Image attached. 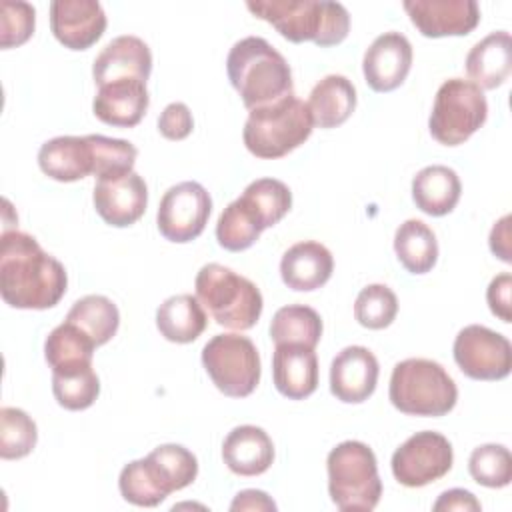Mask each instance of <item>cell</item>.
<instances>
[{
    "label": "cell",
    "mask_w": 512,
    "mask_h": 512,
    "mask_svg": "<svg viewBox=\"0 0 512 512\" xmlns=\"http://www.w3.org/2000/svg\"><path fill=\"white\" fill-rule=\"evenodd\" d=\"M460 192L458 174L444 164L426 166L412 180V200L428 216L450 214L460 200Z\"/></svg>",
    "instance_id": "cell-26"
},
{
    "label": "cell",
    "mask_w": 512,
    "mask_h": 512,
    "mask_svg": "<svg viewBox=\"0 0 512 512\" xmlns=\"http://www.w3.org/2000/svg\"><path fill=\"white\" fill-rule=\"evenodd\" d=\"M36 10L28 2L4 0L0 4V44L4 50L24 44L34 34Z\"/></svg>",
    "instance_id": "cell-40"
},
{
    "label": "cell",
    "mask_w": 512,
    "mask_h": 512,
    "mask_svg": "<svg viewBox=\"0 0 512 512\" xmlns=\"http://www.w3.org/2000/svg\"><path fill=\"white\" fill-rule=\"evenodd\" d=\"M466 74L480 90H494L506 82L512 68V40L498 30L476 42L466 56Z\"/></svg>",
    "instance_id": "cell-25"
},
{
    "label": "cell",
    "mask_w": 512,
    "mask_h": 512,
    "mask_svg": "<svg viewBox=\"0 0 512 512\" xmlns=\"http://www.w3.org/2000/svg\"><path fill=\"white\" fill-rule=\"evenodd\" d=\"M270 338L274 344H300L316 348L322 338L320 314L304 304H288L276 310L270 322Z\"/></svg>",
    "instance_id": "cell-31"
},
{
    "label": "cell",
    "mask_w": 512,
    "mask_h": 512,
    "mask_svg": "<svg viewBox=\"0 0 512 512\" xmlns=\"http://www.w3.org/2000/svg\"><path fill=\"white\" fill-rule=\"evenodd\" d=\"M152 72V52L148 44L138 36H118L110 40L96 56L92 76L96 86H104L114 80L136 78L148 80Z\"/></svg>",
    "instance_id": "cell-19"
},
{
    "label": "cell",
    "mask_w": 512,
    "mask_h": 512,
    "mask_svg": "<svg viewBox=\"0 0 512 512\" xmlns=\"http://www.w3.org/2000/svg\"><path fill=\"white\" fill-rule=\"evenodd\" d=\"M50 28L66 48L86 50L104 34L106 14L96 0H54L50 4Z\"/></svg>",
    "instance_id": "cell-16"
},
{
    "label": "cell",
    "mask_w": 512,
    "mask_h": 512,
    "mask_svg": "<svg viewBox=\"0 0 512 512\" xmlns=\"http://www.w3.org/2000/svg\"><path fill=\"white\" fill-rule=\"evenodd\" d=\"M68 276L60 260L26 232L4 230L0 238V294L20 310H46L66 294Z\"/></svg>",
    "instance_id": "cell-1"
},
{
    "label": "cell",
    "mask_w": 512,
    "mask_h": 512,
    "mask_svg": "<svg viewBox=\"0 0 512 512\" xmlns=\"http://www.w3.org/2000/svg\"><path fill=\"white\" fill-rule=\"evenodd\" d=\"M246 8L294 44L314 42L326 48L340 44L350 30V14L340 2L248 0Z\"/></svg>",
    "instance_id": "cell-3"
},
{
    "label": "cell",
    "mask_w": 512,
    "mask_h": 512,
    "mask_svg": "<svg viewBox=\"0 0 512 512\" xmlns=\"http://www.w3.org/2000/svg\"><path fill=\"white\" fill-rule=\"evenodd\" d=\"M454 452L448 438L434 430L412 434L392 454V474L408 488H422L446 476L452 468Z\"/></svg>",
    "instance_id": "cell-11"
},
{
    "label": "cell",
    "mask_w": 512,
    "mask_h": 512,
    "mask_svg": "<svg viewBox=\"0 0 512 512\" xmlns=\"http://www.w3.org/2000/svg\"><path fill=\"white\" fill-rule=\"evenodd\" d=\"M226 72L248 110L292 94L290 64L260 36H246L230 48Z\"/></svg>",
    "instance_id": "cell-2"
},
{
    "label": "cell",
    "mask_w": 512,
    "mask_h": 512,
    "mask_svg": "<svg viewBox=\"0 0 512 512\" xmlns=\"http://www.w3.org/2000/svg\"><path fill=\"white\" fill-rule=\"evenodd\" d=\"M488 116L484 92L470 80L450 78L436 92L428 128L434 140L444 146L466 142Z\"/></svg>",
    "instance_id": "cell-9"
},
{
    "label": "cell",
    "mask_w": 512,
    "mask_h": 512,
    "mask_svg": "<svg viewBox=\"0 0 512 512\" xmlns=\"http://www.w3.org/2000/svg\"><path fill=\"white\" fill-rule=\"evenodd\" d=\"M314 130L308 104L288 94L272 104L252 108L244 124V146L256 158H282L304 144Z\"/></svg>",
    "instance_id": "cell-5"
},
{
    "label": "cell",
    "mask_w": 512,
    "mask_h": 512,
    "mask_svg": "<svg viewBox=\"0 0 512 512\" xmlns=\"http://www.w3.org/2000/svg\"><path fill=\"white\" fill-rule=\"evenodd\" d=\"M398 314V298L386 284H368L354 302V318L360 326L382 330L394 322Z\"/></svg>",
    "instance_id": "cell-37"
},
{
    "label": "cell",
    "mask_w": 512,
    "mask_h": 512,
    "mask_svg": "<svg viewBox=\"0 0 512 512\" xmlns=\"http://www.w3.org/2000/svg\"><path fill=\"white\" fill-rule=\"evenodd\" d=\"M150 104L148 88L144 80L124 78L98 86L92 102V110L98 120L116 128L136 126Z\"/></svg>",
    "instance_id": "cell-20"
},
{
    "label": "cell",
    "mask_w": 512,
    "mask_h": 512,
    "mask_svg": "<svg viewBox=\"0 0 512 512\" xmlns=\"http://www.w3.org/2000/svg\"><path fill=\"white\" fill-rule=\"evenodd\" d=\"M510 290H512V276L508 272L498 274L492 278L486 290V300L494 316H498L502 322H510Z\"/></svg>",
    "instance_id": "cell-42"
},
{
    "label": "cell",
    "mask_w": 512,
    "mask_h": 512,
    "mask_svg": "<svg viewBox=\"0 0 512 512\" xmlns=\"http://www.w3.org/2000/svg\"><path fill=\"white\" fill-rule=\"evenodd\" d=\"M264 230L258 214L242 198H236L222 210L216 222V240L224 250L240 252L250 248Z\"/></svg>",
    "instance_id": "cell-33"
},
{
    "label": "cell",
    "mask_w": 512,
    "mask_h": 512,
    "mask_svg": "<svg viewBox=\"0 0 512 512\" xmlns=\"http://www.w3.org/2000/svg\"><path fill=\"white\" fill-rule=\"evenodd\" d=\"M94 340L76 324L64 320L56 326L44 342V358L52 374H68L92 368Z\"/></svg>",
    "instance_id": "cell-27"
},
{
    "label": "cell",
    "mask_w": 512,
    "mask_h": 512,
    "mask_svg": "<svg viewBox=\"0 0 512 512\" xmlns=\"http://www.w3.org/2000/svg\"><path fill=\"white\" fill-rule=\"evenodd\" d=\"M276 390L288 400H304L318 388V358L314 348L278 344L272 354Z\"/></svg>",
    "instance_id": "cell-21"
},
{
    "label": "cell",
    "mask_w": 512,
    "mask_h": 512,
    "mask_svg": "<svg viewBox=\"0 0 512 512\" xmlns=\"http://www.w3.org/2000/svg\"><path fill=\"white\" fill-rule=\"evenodd\" d=\"M470 476L486 488H504L512 480V454L502 444H482L468 458Z\"/></svg>",
    "instance_id": "cell-36"
},
{
    "label": "cell",
    "mask_w": 512,
    "mask_h": 512,
    "mask_svg": "<svg viewBox=\"0 0 512 512\" xmlns=\"http://www.w3.org/2000/svg\"><path fill=\"white\" fill-rule=\"evenodd\" d=\"M328 494L342 512H370L382 496L376 456L370 446L346 440L334 446L326 458Z\"/></svg>",
    "instance_id": "cell-8"
},
{
    "label": "cell",
    "mask_w": 512,
    "mask_h": 512,
    "mask_svg": "<svg viewBox=\"0 0 512 512\" xmlns=\"http://www.w3.org/2000/svg\"><path fill=\"white\" fill-rule=\"evenodd\" d=\"M40 170L58 182H76L94 174V148L88 136H56L40 146Z\"/></svg>",
    "instance_id": "cell-23"
},
{
    "label": "cell",
    "mask_w": 512,
    "mask_h": 512,
    "mask_svg": "<svg viewBox=\"0 0 512 512\" xmlns=\"http://www.w3.org/2000/svg\"><path fill=\"white\" fill-rule=\"evenodd\" d=\"M38 440L36 422L20 408L4 406L0 410V456L18 460L28 456Z\"/></svg>",
    "instance_id": "cell-35"
},
{
    "label": "cell",
    "mask_w": 512,
    "mask_h": 512,
    "mask_svg": "<svg viewBox=\"0 0 512 512\" xmlns=\"http://www.w3.org/2000/svg\"><path fill=\"white\" fill-rule=\"evenodd\" d=\"M334 270L330 250L316 242L304 240L290 246L280 260L282 282L296 292H312L324 286Z\"/></svg>",
    "instance_id": "cell-22"
},
{
    "label": "cell",
    "mask_w": 512,
    "mask_h": 512,
    "mask_svg": "<svg viewBox=\"0 0 512 512\" xmlns=\"http://www.w3.org/2000/svg\"><path fill=\"white\" fill-rule=\"evenodd\" d=\"M206 324L208 316L192 294L170 296L156 310L158 332L176 344L194 342L206 330Z\"/></svg>",
    "instance_id": "cell-29"
},
{
    "label": "cell",
    "mask_w": 512,
    "mask_h": 512,
    "mask_svg": "<svg viewBox=\"0 0 512 512\" xmlns=\"http://www.w3.org/2000/svg\"><path fill=\"white\" fill-rule=\"evenodd\" d=\"M192 128L194 118L184 102L168 104L158 118V130L168 140H184L186 136H190Z\"/></svg>",
    "instance_id": "cell-41"
},
{
    "label": "cell",
    "mask_w": 512,
    "mask_h": 512,
    "mask_svg": "<svg viewBox=\"0 0 512 512\" xmlns=\"http://www.w3.org/2000/svg\"><path fill=\"white\" fill-rule=\"evenodd\" d=\"M454 360L472 380H502L512 370V346L506 336L480 324L464 326L454 338Z\"/></svg>",
    "instance_id": "cell-13"
},
{
    "label": "cell",
    "mask_w": 512,
    "mask_h": 512,
    "mask_svg": "<svg viewBox=\"0 0 512 512\" xmlns=\"http://www.w3.org/2000/svg\"><path fill=\"white\" fill-rule=\"evenodd\" d=\"M404 10L426 38L466 36L480 22L474 0H406Z\"/></svg>",
    "instance_id": "cell-14"
},
{
    "label": "cell",
    "mask_w": 512,
    "mask_h": 512,
    "mask_svg": "<svg viewBox=\"0 0 512 512\" xmlns=\"http://www.w3.org/2000/svg\"><path fill=\"white\" fill-rule=\"evenodd\" d=\"M196 476L198 460L188 448L162 444L146 458L128 462L118 476V488L126 502L152 508L164 502L168 494L190 486Z\"/></svg>",
    "instance_id": "cell-4"
},
{
    "label": "cell",
    "mask_w": 512,
    "mask_h": 512,
    "mask_svg": "<svg viewBox=\"0 0 512 512\" xmlns=\"http://www.w3.org/2000/svg\"><path fill=\"white\" fill-rule=\"evenodd\" d=\"M482 506L480 502L474 498L472 492L468 490H462V488H452V490H446L440 494V498L434 502L432 510L434 512H440V510H472V512H478Z\"/></svg>",
    "instance_id": "cell-43"
},
{
    "label": "cell",
    "mask_w": 512,
    "mask_h": 512,
    "mask_svg": "<svg viewBox=\"0 0 512 512\" xmlns=\"http://www.w3.org/2000/svg\"><path fill=\"white\" fill-rule=\"evenodd\" d=\"M378 360L364 346H346L330 364V392L346 404H360L372 396L378 382Z\"/></svg>",
    "instance_id": "cell-18"
},
{
    "label": "cell",
    "mask_w": 512,
    "mask_h": 512,
    "mask_svg": "<svg viewBox=\"0 0 512 512\" xmlns=\"http://www.w3.org/2000/svg\"><path fill=\"white\" fill-rule=\"evenodd\" d=\"M232 512L238 510H276L274 500L262 490H242L230 504Z\"/></svg>",
    "instance_id": "cell-44"
},
{
    "label": "cell",
    "mask_w": 512,
    "mask_h": 512,
    "mask_svg": "<svg viewBox=\"0 0 512 512\" xmlns=\"http://www.w3.org/2000/svg\"><path fill=\"white\" fill-rule=\"evenodd\" d=\"M94 148V176L118 178L132 172L138 150L134 144L122 138H108L102 134H88Z\"/></svg>",
    "instance_id": "cell-38"
},
{
    "label": "cell",
    "mask_w": 512,
    "mask_h": 512,
    "mask_svg": "<svg viewBox=\"0 0 512 512\" xmlns=\"http://www.w3.org/2000/svg\"><path fill=\"white\" fill-rule=\"evenodd\" d=\"M52 394L56 402L66 410H86L100 394V380L94 368L52 374Z\"/></svg>",
    "instance_id": "cell-39"
},
{
    "label": "cell",
    "mask_w": 512,
    "mask_h": 512,
    "mask_svg": "<svg viewBox=\"0 0 512 512\" xmlns=\"http://www.w3.org/2000/svg\"><path fill=\"white\" fill-rule=\"evenodd\" d=\"M202 366L212 384L230 398L250 396L260 382V354L242 334H216L202 348Z\"/></svg>",
    "instance_id": "cell-10"
},
{
    "label": "cell",
    "mask_w": 512,
    "mask_h": 512,
    "mask_svg": "<svg viewBox=\"0 0 512 512\" xmlns=\"http://www.w3.org/2000/svg\"><path fill=\"white\" fill-rule=\"evenodd\" d=\"M212 198L206 188L194 180L170 186L158 206L156 224L160 234L176 244L196 240L210 218Z\"/></svg>",
    "instance_id": "cell-12"
},
{
    "label": "cell",
    "mask_w": 512,
    "mask_h": 512,
    "mask_svg": "<svg viewBox=\"0 0 512 512\" xmlns=\"http://www.w3.org/2000/svg\"><path fill=\"white\" fill-rule=\"evenodd\" d=\"M412 66V46L400 32H384L366 48L362 72L374 92H392L408 76Z\"/></svg>",
    "instance_id": "cell-17"
},
{
    "label": "cell",
    "mask_w": 512,
    "mask_h": 512,
    "mask_svg": "<svg viewBox=\"0 0 512 512\" xmlns=\"http://www.w3.org/2000/svg\"><path fill=\"white\" fill-rule=\"evenodd\" d=\"M94 208L98 216L116 228H126L138 222L148 204V186L134 170L118 178L96 180Z\"/></svg>",
    "instance_id": "cell-15"
},
{
    "label": "cell",
    "mask_w": 512,
    "mask_h": 512,
    "mask_svg": "<svg viewBox=\"0 0 512 512\" xmlns=\"http://www.w3.org/2000/svg\"><path fill=\"white\" fill-rule=\"evenodd\" d=\"M490 250L502 262H510V216H502L490 232Z\"/></svg>",
    "instance_id": "cell-45"
},
{
    "label": "cell",
    "mask_w": 512,
    "mask_h": 512,
    "mask_svg": "<svg viewBox=\"0 0 512 512\" xmlns=\"http://www.w3.org/2000/svg\"><path fill=\"white\" fill-rule=\"evenodd\" d=\"M394 252L410 274H426L438 260V240L428 224L410 218L396 228Z\"/></svg>",
    "instance_id": "cell-30"
},
{
    "label": "cell",
    "mask_w": 512,
    "mask_h": 512,
    "mask_svg": "<svg viewBox=\"0 0 512 512\" xmlns=\"http://www.w3.org/2000/svg\"><path fill=\"white\" fill-rule=\"evenodd\" d=\"M390 402L410 416H444L458 400V388L442 364L428 358H406L390 376Z\"/></svg>",
    "instance_id": "cell-7"
},
{
    "label": "cell",
    "mask_w": 512,
    "mask_h": 512,
    "mask_svg": "<svg viewBox=\"0 0 512 512\" xmlns=\"http://www.w3.org/2000/svg\"><path fill=\"white\" fill-rule=\"evenodd\" d=\"M240 198L258 214L264 228L278 224L292 208L290 188L276 178H260L250 182Z\"/></svg>",
    "instance_id": "cell-34"
},
{
    "label": "cell",
    "mask_w": 512,
    "mask_h": 512,
    "mask_svg": "<svg viewBox=\"0 0 512 512\" xmlns=\"http://www.w3.org/2000/svg\"><path fill=\"white\" fill-rule=\"evenodd\" d=\"M66 320L84 330L96 346H102L116 334L120 324V312L110 298L100 294H88L72 304Z\"/></svg>",
    "instance_id": "cell-32"
},
{
    "label": "cell",
    "mask_w": 512,
    "mask_h": 512,
    "mask_svg": "<svg viewBox=\"0 0 512 512\" xmlns=\"http://www.w3.org/2000/svg\"><path fill=\"white\" fill-rule=\"evenodd\" d=\"M356 108V88L342 74L324 76L310 92L308 110L314 126L336 128L344 124Z\"/></svg>",
    "instance_id": "cell-28"
},
{
    "label": "cell",
    "mask_w": 512,
    "mask_h": 512,
    "mask_svg": "<svg viewBox=\"0 0 512 512\" xmlns=\"http://www.w3.org/2000/svg\"><path fill=\"white\" fill-rule=\"evenodd\" d=\"M224 464L238 476L264 474L274 462V444L270 436L252 424L236 426L222 444Z\"/></svg>",
    "instance_id": "cell-24"
},
{
    "label": "cell",
    "mask_w": 512,
    "mask_h": 512,
    "mask_svg": "<svg viewBox=\"0 0 512 512\" xmlns=\"http://www.w3.org/2000/svg\"><path fill=\"white\" fill-rule=\"evenodd\" d=\"M194 290L218 326L250 330L262 314L264 302L258 286L228 266L204 264L196 274Z\"/></svg>",
    "instance_id": "cell-6"
}]
</instances>
